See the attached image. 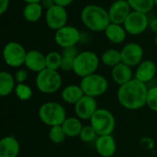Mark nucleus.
<instances>
[{
    "label": "nucleus",
    "mask_w": 157,
    "mask_h": 157,
    "mask_svg": "<svg viewBox=\"0 0 157 157\" xmlns=\"http://www.w3.org/2000/svg\"><path fill=\"white\" fill-rule=\"evenodd\" d=\"M148 88L146 84L133 78L119 87V103L126 109L137 110L146 106Z\"/></svg>",
    "instance_id": "f257e3e1"
},
{
    "label": "nucleus",
    "mask_w": 157,
    "mask_h": 157,
    "mask_svg": "<svg viewBox=\"0 0 157 157\" xmlns=\"http://www.w3.org/2000/svg\"><path fill=\"white\" fill-rule=\"evenodd\" d=\"M80 17L85 27L94 32H104L110 23L108 10L98 5L86 6Z\"/></svg>",
    "instance_id": "f03ea898"
},
{
    "label": "nucleus",
    "mask_w": 157,
    "mask_h": 157,
    "mask_svg": "<svg viewBox=\"0 0 157 157\" xmlns=\"http://www.w3.org/2000/svg\"><path fill=\"white\" fill-rule=\"evenodd\" d=\"M39 118L40 121L47 126H59L62 125L67 118L66 110L64 107L58 102H45L39 109Z\"/></svg>",
    "instance_id": "7ed1b4c3"
},
{
    "label": "nucleus",
    "mask_w": 157,
    "mask_h": 157,
    "mask_svg": "<svg viewBox=\"0 0 157 157\" xmlns=\"http://www.w3.org/2000/svg\"><path fill=\"white\" fill-rule=\"evenodd\" d=\"M99 65V58L98 54L92 51H83L76 56L73 72L79 77L83 78L93 75L97 72Z\"/></svg>",
    "instance_id": "20e7f679"
},
{
    "label": "nucleus",
    "mask_w": 157,
    "mask_h": 157,
    "mask_svg": "<svg viewBox=\"0 0 157 157\" xmlns=\"http://www.w3.org/2000/svg\"><path fill=\"white\" fill-rule=\"evenodd\" d=\"M35 83L40 93L51 95L59 91L63 84V79L58 71L45 68L37 74Z\"/></svg>",
    "instance_id": "39448f33"
},
{
    "label": "nucleus",
    "mask_w": 157,
    "mask_h": 157,
    "mask_svg": "<svg viewBox=\"0 0 157 157\" xmlns=\"http://www.w3.org/2000/svg\"><path fill=\"white\" fill-rule=\"evenodd\" d=\"M89 121L98 136L111 135L116 127L114 115L111 111L106 109H98Z\"/></svg>",
    "instance_id": "423d86ee"
},
{
    "label": "nucleus",
    "mask_w": 157,
    "mask_h": 157,
    "mask_svg": "<svg viewBox=\"0 0 157 157\" xmlns=\"http://www.w3.org/2000/svg\"><path fill=\"white\" fill-rule=\"evenodd\" d=\"M80 86L85 95L96 98L107 92L109 82L105 76L95 73L81 78Z\"/></svg>",
    "instance_id": "0eeeda50"
},
{
    "label": "nucleus",
    "mask_w": 157,
    "mask_h": 157,
    "mask_svg": "<svg viewBox=\"0 0 157 157\" xmlns=\"http://www.w3.org/2000/svg\"><path fill=\"white\" fill-rule=\"evenodd\" d=\"M27 51L17 41H9L7 42L3 49V59L10 67L19 68L25 64V60L27 56Z\"/></svg>",
    "instance_id": "6e6552de"
},
{
    "label": "nucleus",
    "mask_w": 157,
    "mask_h": 157,
    "mask_svg": "<svg viewBox=\"0 0 157 157\" xmlns=\"http://www.w3.org/2000/svg\"><path fill=\"white\" fill-rule=\"evenodd\" d=\"M149 23L147 14L132 10L123 23V27L128 34L136 36L143 34L149 28Z\"/></svg>",
    "instance_id": "1a4fd4ad"
},
{
    "label": "nucleus",
    "mask_w": 157,
    "mask_h": 157,
    "mask_svg": "<svg viewBox=\"0 0 157 157\" xmlns=\"http://www.w3.org/2000/svg\"><path fill=\"white\" fill-rule=\"evenodd\" d=\"M81 40V32L74 26L66 25L62 29L55 31L54 40L55 43L64 49L69 47H75Z\"/></svg>",
    "instance_id": "9d476101"
},
{
    "label": "nucleus",
    "mask_w": 157,
    "mask_h": 157,
    "mask_svg": "<svg viewBox=\"0 0 157 157\" xmlns=\"http://www.w3.org/2000/svg\"><path fill=\"white\" fill-rule=\"evenodd\" d=\"M68 13L66 7L55 5L45 12V22L49 29L56 31L67 25Z\"/></svg>",
    "instance_id": "9b49d317"
},
{
    "label": "nucleus",
    "mask_w": 157,
    "mask_h": 157,
    "mask_svg": "<svg viewBox=\"0 0 157 157\" xmlns=\"http://www.w3.org/2000/svg\"><path fill=\"white\" fill-rule=\"evenodd\" d=\"M122 63L131 66H138L142 62L144 55V48L137 42H129L121 50Z\"/></svg>",
    "instance_id": "f8f14e48"
},
{
    "label": "nucleus",
    "mask_w": 157,
    "mask_h": 157,
    "mask_svg": "<svg viewBox=\"0 0 157 157\" xmlns=\"http://www.w3.org/2000/svg\"><path fill=\"white\" fill-rule=\"evenodd\" d=\"M98 109V108L97 99L86 95H85L75 105V115L82 121H90V119Z\"/></svg>",
    "instance_id": "ddd939ff"
},
{
    "label": "nucleus",
    "mask_w": 157,
    "mask_h": 157,
    "mask_svg": "<svg viewBox=\"0 0 157 157\" xmlns=\"http://www.w3.org/2000/svg\"><path fill=\"white\" fill-rule=\"evenodd\" d=\"M132 11V10L127 0L114 1L108 10L110 22L121 25H123V23L125 22L126 18Z\"/></svg>",
    "instance_id": "4468645a"
},
{
    "label": "nucleus",
    "mask_w": 157,
    "mask_h": 157,
    "mask_svg": "<svg viewBox=\"0 0 157 157\" xmlns=\"http://www.w3.org/2000/svg\"><path fill=\"white\" fill-rule=\"evenodd\" d=\"M95 148L101 157H112L117 152V143L112 134L98 136L95 141Z\"/></svg>",
    "instance_id": "2eb2a0df"
},
{
    "label": "nucleus",
    "mask_w": 157,
    "mask_h": 157,
    "mask_svg": "<svg viewBox=\"0 0 157 157\" xmlns=\"http://www.w3.org/2000/svg\"><path fill=\"white\" fill-rule=\"evenodd\" d=\"M24 65L29 71L38 74L46 68V56L38 50H30L27 52Z\"/></svg>",
    "instance_id": "dca6fc26"
},
{
    "label": "nucleus",
    "mask_w": 157,
    "mask_h": 157,
    "mask_svg": "<svg viewBox=\"0 0 157 157\" xmlns=\"http://www.w3.org/2000/svg\"><path fill=\"white\" fill-rule=\"evenodd\" d=\"M157 73V66L152 60L143 61L136 68L134 78L146 84L152 81Z\"/></svg>",
    "instance_id": "f3484780"
},
{
    "label": "nucleus",
    "mask_w": 157,
    "mask_h": 157,
    "mask_svg": "<svg viewBox=\"0 0 157 157\" xmlns=\"http://www.w3.org/2000/svg\"><path fill=\"white\" fill-rule=\"evenodd\" d=\"M20 144L14 136H6L0 141V157H17Z\"/></svg>",
    "instance_id": "a211bd4d"
},
{
    "label": "nucleus",
    "mask_w": 157,
    "mask_h": 157,
    "mask_svg": "<svg viewBox=\"0 0 157 157\" xmlns=\"http://www.w3.org/2000/svg\"><path fill=\"white\" fill-rule=\"evenodd\" d=\"M132 76H133V73L132 67L123 63H119L111 70L112 80L120 86L133 79Z\"/></svg>",
    "instance_id": "6ab92c4d"
},
{
    "label": "nucleus",
    "mask_w": 157,
    "mask_h": 157,
    "mask_svg": "<svg viewBox=\"0 0 157 157\" xmlns=\"http://www.w3.org/2000/svg\"><path fill=\"white\" fill-rule=\"evenodd\" d=\"M106 38L112 43L121 44L125 41L127 37V31L124 29L123 25L116 24V23H109L107 29L104 31Z\"/></svg>",
    "instance_id": "aec40b11"
},
{
    "label": "nucleus",
    "mask_w": 157,
    "mask_h": 157,
    "mask_svg": "<svg viewBox=\"0 0 157 157\" xmlns=\"http://www.w3.org/2000/svg\"><path fill=\"white\" fill-rule=\"evenodd\" d=\"M85 96L80 85H68L61 93L62 99L67 104L75 105Z\"/></svg>",
    "instance_id": "412c9836"
},
{
    "label": "nucleus",
    "mask_w": 157,
    "mask_h": 157,
    "mask_svg": "<svg viewBox=\"0 0 157 157\" xmlns=\"http://www.w3.org/2000/svg\"><path fill=\"white\" fill-rule=\"evenodd\" d=\"M17 82L15 76L6 71L0 73V96L7 97L15 91Z\"/></svg>",
    "instance_id": "4be33fe9"
},
{
    "label": "nucleus",
    "mask_w": 157,
    "mask_h": 157,
    "mask_svg": "<svg viewBox=\"0 0 157 157\" xmlns=\"http://www.w3.org/2000/svg\"><path fill=\"white\" fill-rule=\"evenodd\" d=\"M62 127H63L67 137L75 138V137H79L80 132H81L84 126H83L82 121L79 118L68 117L63 122Z\"/></svg>",
    "instance_id": "5701e85b"
},
{
    "label": "nucleus",
    "mask_w": 157,
    "mask_h": 157,
    "mask_svg": "<svg viewBox=\"0 0 157 157\" xmlns=\"http://www.w3.org/2000/svg\"><path fill=\"white\" fill-rule=\"evenodd\" d=\"M43 10L44 9L40 3H29L26 4L24 6L22 14L26 21L29 23H35L40 19Z\"/></svg>",
    "instance_id": "b1692460"
},
{
    "label": "nucleus",
    "mask_w": 157,
    "mask_h": 157,
    "mask_svg": "<svg viewBox=\"0 0 157 157\" xmlns=\"http://www.w3.org/2000/svg\"><path fill=\"white\" fill-rule=\"evenodd\" d=\"M62 53V66L61 70L70 72L73 71L74 67V63L78 55L79 52L77 51L76 47H69V48H64L63 49Z\"/></svg>",
    "instance_id": "393cba45"
},
{
    "label": "nucleus",
    "mask_w": 157,
    "mask_h": 157,
    "mask_svg": "<svg viewBox=\"0 0 157 157\" xmlns=\"http://www.w3.org/2000/svg\"><path fill=\"white\" fill-rule=\"evenodd\" d=\"M100 60L106 66L113 68L119 63H122L121 52V51L114 48L108 49L101 54Z\"/></svg>",
    "instance_id": "a878e982"
},
{
    "label": "nucleus",
    "mask_w": 157,
    "mask_h": 157,
    "mask_svg": "<svg viewBox=\"0 0 157 157\" xmlns=\"http://www.w3.org/2000/svg\"><path fill=\"white\" fill-rule=\"evenodd\" d=\"M132 10L148 14L155 6V0H127Z\"/></svg>",
    "instance_id": "bb28decb"
},
{
    "label": "nucleus",
    "mask_w": 157,
    "mask_h": 157,
    "mask_svg": "<svg viewBox=\"0 0 157 157\" xmlns=\"http://www.w3.org/2000/svg\"><path fill=\"white\" fill-rule=\"evenodd\" d=\"M46 68L58 71L62 66V53L56 51H52L46 55Z\"/></svg>",
    "instance_id": "cd10ccee"
},
{
    "label": "nucleus",
    "mask_w": 157,
    "mask_h": 157,
    "mask_svg": "<svg viewBox=\"0 0 157 157\" xmlns=\"http://www.w3.org/2000/svg\"><path fill=\"white\" fill-rule=\"evenodd\" d=\"M48 137L52 144H61L64 142V140L66 139L67 136H66L62 125H59V126L50 127Z\"/></svg>",
    "instance_id": "c85d7f7f"
},
{
    "label": "nucleus",
    "mask_w": 157,
    "mask_h": 157,
    "mask_svg": "<svg viewBox=\"0 0 157 157\" xmlns=\"http://www.w3.org/2000/svg\"><path fill=\"white\" fill-rule=\"evenodd\" d=\"M15 94H16V97L21 100V101H28L29 100L32 96H33V91H32V88L25 84V83H22V84H17L16 86V88H15Z\"/></svg>",
    "instance_id": "c756f323"
},
{
    "label": "nucleus",
    "mask_w": 157,
    "mask_h": 157,
    "mask_svg": "<svg viewBox=\"0 0 157 157\" xmlns=\"http://www.w3.org/2000/svg\"><path fill=\"white\" fill-rule=\"evenodd\" d=\"M79 138L84 143H91L93 141H96V139L98 138V134L96 131L93 129V127L89 124V125H86L83 127L80 132Z\"/></svg>",
    "instance_id": "7c9ffc66"
},
{
    "label": "nucleus",
    "mask_w": 157,
    "mask_h": 157,
    "mask_svg": "<svg viewBox=\"0 0 157 157\" xmlns=\"http://www.w3.org/2000/svg\"><path fill=\"white\" fill-rule=\"evenodd\" d=\"M146 106L153 111L157 112V86L148 89Z\"/></svg>",
    "instance_id": "2f4dec72"
},
{
    "label": "nucleus",
    "mask_w": 157,
    "mask_h": 157,
    "mask_svg": "<svg viewBox=\"0 0 157 157\" xmlns=\"http://www.w3.org/2000/svg\"><path fill=\"white\" fill-rule=\"evenodd\" d=\"M14 76H15L17 84H22V83H25L27 81L28 76H29V73L26 69L19 68L16 71Z\"/></svg>",
    "instance_id": "473e14b6"
},
{
    "label": "nucleus",
    "mask_w": 157,
    "mask_h": 157,
    "mask_svg": "<svg viewBox=\"0 0 157 157\" xmlns=\"http://www.w3.org/2000/svg\"><path fill=\"white\" fill-rule=\"evenodd\" d=\"M10 0H0V15H4L9 7Z\"/></svg>",
    "instance_id": "72a5a7b5"
},
{
    "label": "nucleus",
    "mask_w": 157,
    "mask_h": 157,
    "mask_svg": "<svg viewBox=\"0 0 157 157\" xmlns=\"http://www.w3.org/2000/svg\"><path fill=\"white\" fill-rule=\"evenodd\" d=\"M40 3L41 6L43 7V9H45V10H48V9H50L51 7H52L53 6L56 5L54 0H41Z\"/></svg>",
    "instance_id": "f704fd0d"
},
{
    "label": "nucleus",
    "mask_w": 157,
    "mask_h": 157,
    "mask_svg": "<svg viewBox=\"0 0 157 157\" xmlns=\"http://www.w3.org/2000/svg\"><path fill=\"white\" fill-rule=\"evenodd\" d=\"M54 1L56 5L63 6V7H67L74 2V0H54Z\"/></svg>",
    "instance_id": "c9c22d12"
},
{
    "label": "nucleus",
    "mask_w": 157,
    "mask_h": 157,
    "mask_svg": "<svg viewBox=\"0 0 157 157\" xmlns=\"http://www.w3.org/2000/svg\"><path fill=\"white\" fill-rule=\"evenodd\" d=\"M149 28H150V29H151L153 32H155V34H157V17L153 18V19L150 20Z\"/></svg>",
    "instance_id": "e433bc0d"
},
{
    "label": "nucleus",
    "mask_w": 157,
    "mask_h": 157,
    "mask_svg": "<svg viewBox=\"0 0 157 157\" xmlns=\"http://www.w3.org/2000/svg\"><path fill=\"white\" fill-rule=\"evenodd\" d=\"M26 4H29V3H40L41 0H23Z\"/></svg>",
    "instance_id": "4c0bfd02"
},
{
    "label": "nucleus",
    "mask_w": 157,
    "mask_h": 157,
    "mask_svg": "<svg viewBox=\"0 0 157 157\" xmlns=\"http://www.w3.org/2000/svg\"><path fill=\"white\" fill-rule=\"evenodd\" d=\"M155 45L157 46V34H155Z\"/></svg>",
    "instance_id": "58836bf2"
},
{
    "label": "nucleus",
    "mask_w": 157,
    "mask_h": 157,
    "mask_svg": "<svg viewBox=\"0 0 157 157\" xmlns=\"http://www.w3.org/2000/svg\"><path fill=\"white\" fill-rule=\"evenodd\" d=\"M155 5L157 6V0H155Z\"/></svg>",
    "instance_id": "ea45409f"
}]
</instances>
